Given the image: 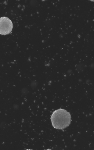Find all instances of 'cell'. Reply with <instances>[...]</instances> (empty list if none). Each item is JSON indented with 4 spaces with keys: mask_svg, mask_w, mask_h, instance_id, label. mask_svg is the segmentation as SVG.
Listing matches in <instances>:
<instances>
[{
    "mask_svg": "<svg viewBox=\"0 0 94 150\" xmlns=\"http://www.w3.org/2000/svg\"><path fill=\"white\" fill-rule=\"evenodd\" d=\"M52 126L57 130H64L70 125L71 116L69 112L63 108L54 111L51 116Z\"/></svg>",
    "mask_w": 94,
    "mask_h": 150,
    "instance_id": "6da1fadb",
    "label": "cell"
},
{
    "mask_svg": "<svg viewBox=\"0 0 94 150\" xmlns=\"http://www.w3.org/2000/svg\"><path fill=\"white\" fill-rule=\"evenodd\" d=\"M13 24L8 18L3 17L0 18V34L6 35L12 31Z\"/></svg>",
    "mask_w": 94,
    "mask_h": 150,
    "instance_id": "7a4b0ae2",
    "label": "cell"
}]
</instances>
